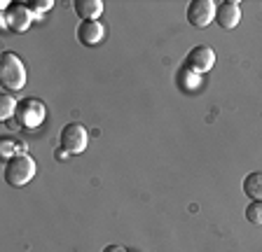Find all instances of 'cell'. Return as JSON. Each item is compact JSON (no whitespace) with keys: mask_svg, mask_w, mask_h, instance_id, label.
I'll return each mask as SVG.
<instances>
[{"mask_svg":"<svg viewBox=\"0 0 262 252\" xmlns=\"http://www.w3.org/2000/svg\"><path fill=\"white\" fill-rule=\"evenodd\" d=\"M244 194L251 201H262V170H255V173H248L244 178Z\"/></svg>","mask_w":262,"mask_h":252,"instance_id":"8fae6325","label":"cell"},{"mask_svg":"<svg viewBox=\"0 0 262 252\" xmlns=\"http://www.w3.org/2000/svg\"><path fill=\"white\" fill-rule=\"evenodd\" d=\"M103 252H126L122 245H108V247H103Z\"/></svg>","mask_w":262,"mask_h":252,"instance_id":"2e32d148","label":"cell"},{"mask_svg":"<svg viewBox=\"0 0 262 252\" xmlns=\"http://www.w3.org/2000/svg\"><path fill=\"white\" fill-rule=\"evenodd\" d=\"M24 149H26V145H19L14 143L12 138H7V140H3V147H0V152H3V159H12V157H16V154H24Z\"/></svg>","mask_w":262,"mask_h":252,"instance_id":"4fadbf2b","label":"cell"},{"mask_svg":"<svg viewBox=\"0 0 262 252\" xmlns=\"http://www.w3.org/2000/svg\"><path fill=\"white\" fill-rule=\"evenodd\" d=\"M3 175L5 182L12 187H24L35 178V161H33L31 154H16L12 159L5 161V168H3Z\"/></svg>","mask_w":262,"mask_h":252,"instance_id":"7a4b0ae2","label":"cell"},{"mask_svg":"<svg viewBox=\"0 0 262 252\" xmlns=\"http://www.w3.org/2000/svg\"><path fill=\"white\" fill-rule=\"evenodd\" d=\"M246 219L251 224H262V201H251L246 206Z\"/></svg>","mask_w":262,"mask_h":252,"instance_id":"5bb4252c","label":"cell"},{"mask_svg":"<svg viewBox=\"0 0 262 252\" xmlns=\"http://www.w3.org/2000/svg\"><path fill=\"white\" fill-rule=\"evenodd\" d=\"M105 35V28L101 21H82L77 26V40H80L84 47H96Z\"/></svg>","mask_w":262,"mask_h":252,"instance_id":"9c48e42d","label":"cell"},{"mask_svg":"<svg viewBox=\"0 0 262 252\" xmlns=\"http://www.w3.org/2000/svg\"><path fill=\"white\" fill-rule=\"evenodd\" d=\"M73 7H75L77 17H82V21H98L101 12H103L101 0H75Z\"/></svg>","mask_w":262,"mask_h":252,"instance_id":"30bf717a","label":"cell"},{"mask_svg":"<svg viewBox=\"0 0 262 252\" xmlns=\"http://www.w3.org/2000/svg\"><path fill=\"white\" fill-rule=\"evenodd\" d=\"M0 80L10 91H19L26 87V66L14 52H3L0 56Z\"/></svg>","mask_w":262,"mask_h":252,"instance_id":"6da1fadb","label":"cell"},{"mask_svg":"<svg viewBox=\"0 0 262 252\" xmlns=\"http://www.w3.org/2000/svg\"><path fill=\"white\" fill-rule=\"evenodd\" d=\"M26 5L33 14H42V12H47L54 3H52V0H31V3H26Z\"/></svg>","mask_w":262,"mask_h":252,"instance_id":"9a60e30c","label":"cell"},{"mask_svg":"<svg viewBox=\"0 0 262 252\" xmlns=\"http://www.w3.org/2000/svg\"><path fill=\"white\" fill-rule=\"evenodd\" d=\"M213 66H215V52H213V47H208V44H196V47H192L185 56V63H183V68L194 72V75H204V72H208Z\"/></svg>","mask_w":262,"mask_h":252,"instance_id":"5b68a950","label":"cell"},{"mask_svg":"<svg viewBox=\"0 0 262 252\" xmlns=\"http://www.w3.org/2000/svg\"><path fill=\"white\" fill-rule=\"evenodd\" d=\"M241 21V7L236 0H225V3H220L218 10H215V23H218L220 28H225V31H232V28H236Z\"/></svg>","mask_w":262,"mask_h":252,"instance_id":"ba28073f","label":"cell"},{"mask_svg":"<svg viewBox=\"0 0 262 252\" xmlns=\"http://www.w3.org/2000/svg\"><path fill=\"white\" fill-rule=\"evenodd\" d=\"M218 5L213 0H192L187 5V21L194 28H208L211 21H215Z\"/></svg>","mask_w":262,"mask_h":252,"instance_id":"52a82bcc","label":"cell"},{"mask_svg":"<svg viewBox=\"0 0 262 252\" xmlns=\"http://www.w3.org/2000/svg\"><path fill=\"white\" fill-rule=\"evenodd\" d=\"M16 105H19V100L12 93H3L0 96V119H12L16 115Z\"/></svg>","mask_w":262,"mask_h":252,"instance_id":"7c38bea8","label":"cell"},{"mask_svg":"<svg viewBox=\"0 0 262 252\" xmlns=\"http://www.w3.org/2000/svg\"><path fill=\"white\" fill-rule=\"evenodd\" d=\"M87 143H89V133L87 129L77 121H71L61 129V136H59V145L61 149H66L68 154H80L87 149Z\"/></svg>","mask_w":262,"mask_h":252,"instance_id":"277c9868","label":"cell"},{"mask_svg":"<svg viewBox=\"0 0 262 252\" xmlns=\"http://www.w3.org/2000/svg\"><path fill=\"white\" fill-rule=\"evenodd\" d=\"M54 157H56V159H66V157H68V152H66V149H56Z\"/></svg>","mask_w":262,"mask_h":252,"instance_id":"e0dca14e","label":"cell"},{"mask_svg":"<svg viewBox=\"0 0 262 252\" xmlns=\"http://www.w3.org/2000/svg\"><path fill=\"white\" fill-rule=\"evenodd\" d=\"M47 117V108L40 98H21L16 105L14 119L24 126V129H38Z\"/></svg>","mask_w":262,"mask_h":252,"instance_id":"3957f363","label":"cell"},{"mask_svg":"<svg viewBox=\"0 0 262 252\" xmlns=\"http://www.w3.org/2000/svg\"><path fill=\"white\" fill-rule=\"evenodd\" d=\"M33 21V12L24 3H7L5 12H3V26H7L14 33H24L28 31Z\"/></svg>","mask_w":262,"mask_h":252,"instance_id":"8992f818","label":"cell"}]
</instances>
